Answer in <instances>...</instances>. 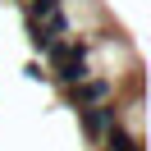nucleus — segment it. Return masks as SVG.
Listing matches in <instances>:
<instances>
[{
	"label": "nucleus",
	"mask_w": 151,
	"mask_h": 151,
	"mask_svg": "<svg viewBox=\"0 0 151 151\" xmlns=\"http://www.w3.org/2000/svg\"><path fill=\"white\" fill-rule=\"evenodd\" d=\"M110 78H83L78 87H69V105L73 110H87V105H105L110 101Z\"/></svg>",
	"instance_id": "obj_1"
},
{
	"label": "nucleus",
	"mask_w": 151,
	"mask_h": 151,
	"mask_svg": "<svg viewBox=\"0 0 151 151\" xmlns=\"http://www.w3.org/2000/svg\"><path fill=\"white\" fill-rule=\"evenodd\" d=\"M78 124H83L92 137H105V133L119 124V110H114L110 101H105V105H87V110H78Z\"/></svg>",
	"instance_id": "obj_2"
},
{
	"label": "nucleus",
	"mask_w": 151,
	"mask_h": 151,
	"mask_svg": "<svg viewBox=\"0 0 151 151\" xmlns=\"http://www.w3.org/2000/svg\"><path fill=\"white\" fill-rule=\"evenodd\" d=\"M23 5H28V0H23Z\"/></svg>",
	"instance_id": "obj_7"
},
{
	"label": "nucleus",
	"mask_w": 151,
	"mask_h": 151,
	"mask_svg": "<svg viewBox=\"0 0 151 151\" xmlns=\"http://www.w3.org/2000/svg\"><path fill=\"white\" fill-rule=\"evenodd\" d=\"M28 41H32V50H41V55H46L50 46H55V37H50V32L41 28V23H32V19H28Z\"/></svg>",
	"instance_id": "obj_5"
},
{
	"label": "nucleus",
	"mask_w": 151,
	"mask_h": 151,
	"mask_svg": "<svg viewBox=\"0 0 151 151\" xmlns=\"http://www.w3.org/2000/svg\"><path fill=\"white\" fill-rule=\"evenodd\" d=\"M50 14H60V0H28V19H32V23L50 19Z\"/></svg>",
	"instance_id": "obj_6"
},
{
	"label": "nucleus",
	"mask_w": 151,
	"mask_h": 151,
	"mask_svg": "<svg viewBox=\"0 0 151 151\" xmlns=\"http://www.w3.org/2000/svg\"><path fill=\"white\" fill-rule=\"evenodd\" d=\"M105 151H142V137H133L124 124H114V128L105 133Z\"/></svg>",
	"instance_id": "obj_4"
},
{
	"label": "nucleus",
	"mask_w": 151,
	"mask_h": 151,
	"mask_svg": "<svg viewBox=\"0 0 151 151\" xmlns=\"http://www.w3.org/2000/svg\"><path fill=\"white\" fill-rule=\"evenodd\" d=\"M83 78H92L87 60H64V64H55V83H60V87H78Z\"/></svg>",
	"instance_id": "obj_3"
}]
</instances>
